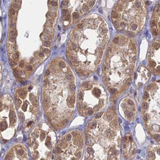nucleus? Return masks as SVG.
Listing matches in <instances>:
<instances>
[{"label":"nucleus","instance_id":"aec40b11","mask_svg":"<svg viewBox=\"0 0 160 160\" xmlns=\"http://www.w3.org/2000/svg\"><path fill=\"white\" fill-rule=\"evenodd\" d=\"M66 140L68 141H70L71 140V135L69 133H68V134L66 135Z\"/></svg>","mask_w":160,"mask_h":160},{"label":"nucleus","instance_id":"ddd939ff","mask_svg":"<svg viewBox=\"0 0 160 160\" xmlns=\"http://www.w3.org/2000/svg\"><path fill=\"white\" fill-rule=\"evenodd\" d=\"M10 123L11 124H14L16 122V115L14 111H11L10 113Z\"/></svg>","mask_w":160,"mask_h":160},{"label":"nucleus","instance_id":"0eeeda50","mask_svg":"<svg viewBox=\"0 0 160 160\" xmlns=\"http://www.w3.org/2000/svg\"><path fill=\"white\" fill-rule=\"evenodd\" d=\"M122 115L129 120H131L136 116L137 108L135 101L129 98L124 99L120 105Z\"/></svg>","mask_w":160,"mask_h":160},{"label":"nucleus","instance_id":"5701e85b","mask_svg":"<svg viewBox=\"0 0 160 160\" xmlns=\"http://www.w3.org/2000/svg\"><path fill=\"white\" fill-rule=\"evenodd\" d=\"M70 88H71V90H72V91H74L75 90V89H76V87H75V85H73V84H72V85H70Z\"/></svg>","mask_w":160,"mask_h":160},{"label":"nucleus","instance_id":"bb28decb","mask_svg":"<svg viewBox=\"0 0 160 160\" xmlns=\"http://www.w3.org/2000/svg\"><path fill=\"white\" fill-rule=\"evenodd\" d=\"M32 87H29V88H28V89H29V90H32Z\"/></svg>","mask_w":160,"mask_h":160},{"label":"nucleus","instance_id":"9d476101","mask_svg":"<svg viewBox=\"0 0 160 160\" xmlns=\"http://www.w3.org/2000/svg\"><path fill=\"white\" fill-rule=\"evenodd\" d=\"M150 78V72L143 66L139 67L137 72L135 75V81L138 87L143 86L145 83L148 82Z\"/></svg>","mask_w":160,"mask_h":160},{"label":"nucleus","instance_id":"20e7f679","mask_svg":"<svg viewBox=\"0 0 160 160\" xmlns=\"http://www.w3.org/2000/svg\"><path fill=\"white\" fill-rule=\"evenodd\" d=\"M142 117L151 136L160 142V80L152 82L145 89Z\"/></svg>","mask_w":160,"mask_h":160},{"label":"nucleus","instance_id":"7ed1b4c3","mask_svg":"<svg viewBox=\"0 0 160 160\" xmlns=\"http://www.w3.org/2000/svg\"><path fill=\"white\" fill-rule=\"evenodd\" d=\"M147 14L145 0H119L112 12L111 18L117 30L136 35L142 30Z\"/></svg>","mask_w":160,"mask_h":160},{"label":"nucleus","instance_id":"39448f33","mask_svg":"<svg viewBox=\"0 0 160 160\" xmlns=\"http://www.w3.org/2000/svg\"><path fill=\"white\" fill-rule=\"evenodd\" d=\"M98 0H63L62 16L65 26H69L93 8Z\"/></svg>","mask_w":160,"mask_h":160},{"label":"nucleus","instance_id":"b1692460","mask_svg":"<svg viewBox=\"0 0 160 160\" xmlns=\"http://www.w3.org/2000/svg\"><path fill=\"white\" fill-rule=\"evenodd\" d=\"M102 115H103V113H102H102H100L98 114V115L96 116V118H100V117H101L102 116Z\"/></svg>","mask_w":160,"mask_h":160},{"label":"nucleus","instance_id":"f03ea898","mask_svg":"<svg viewBox=\"0 0 160 160\" xmlns=\"http://www.w3.org/2000/svg\"><path fill=\"white\" fill-rule=\"evenodd\" d=\"M137 58V44L124 35L115 37L110 43L102 65V80L112 94L126 90L131 84Z\"/></svg>","mask_w":160,"mask_h":160},{"label":"nucleus","instance_id":"6e6552de","mask_svg":"<svg viewBox=\"0 0 160 160\" xmlns=\"http://www.w3.org/2000/svg\"><path fill=\"white\" fill-rule=\"evenodd\" d=\"M151 30L154 35H160V0L156 3L150 21Z\"/></svg>","mask_w":160,"mask_h":160},{"label":"nucleus","instance_id":"412c9836","mask_svg":"<svg viewBox=\"0 0 160 160\" xmlns=\"http://www.w3.org/2000/svg\"><path fill=\"white\" fill-rule=\"evenodd\" d=\"M49 80L48 79H46L45 80H44V85H46V86H48L49 85Z\"/></svg>","mask_w":160,"mask_h":160},{"label":"nucleus","instance_id":"423d86ee","mask_svg":"<svg viewBox=\"0 0 160 160\" xmlns=\"http://www.w3.org/2000/svg\"><path fill=\"white\" fill-rule=\"evenodd\" d=\"M147 60L150 71L153 74L160 76V38H156L151 42Z\"/></svg>","mask_w":160,"mask_h":160},{"label":"nucleus","instance_id":"2eb2a0df","mask_svg":"<svg viewBox=\"0 0 160 160\" xmlns=\"http://www.w3.org/2000/svg\"><path fill=\"white\" fill-rule=\"evenodd\" d=\"M7 128V124L5 122H1V131H3Z\"/></svg>","mask_w":160,"mask_h":160},{"label":"nucleus","instance_id":"393cba45","mask_svg":"<svg viewBox=\"0 0 160 160\" xmlns=\"http://www.w3.org/2000/svg\"><path fill=\"white\" fill-rule=\"evenodd\" d=\"M16 101H17L18 106V107H19V106H20V104H21V101L19 99H17Z\"/></svg>","mask_w":160,"mask_h":160},{"label":"nucleus","instance_id":"1a4fd4ad","mask_svg":"<svg viewBox=\"0 0 160 160\" xmlns=\"http://www.w3.org/2000/svg\"><path fill=\"white\" fill-rule=\"evenodd\" d=\"M136 145L133 142L132 137L128 134L124 140L123 153L124 156L126 158H132L135 156L136 153Z\"/></svg>","mask_w":160,"mask_h":160},{"label":"nucleus","instance_id":"f3484780","mask_svg":"<svg viewBox=\"0 0 160 160\" xmlns=\"http://www.w3.org/2000/svg\"><path fill=\"white\" fill-rule=\"evenodd\" d=\"M83 94L82 92H79V94H78V99L79 101H82L83 99Z\"/></svg>","mask_w":160,"mask_h":160},{"label":"nucleus","instance_id":"a878e982","mask_svg":"<svg viewBox=\"0 0 160 160\" xmlns=\"http://www.w3.org/2000/svg\"><path fill=\"white\" fill-rule=\"evenodd\" d=\"M33 124V122H30L28 124V126H30L31 124Z\"/></svg>","mask_w":160,"mask_h":160},{"label":"nucleus","instance_id":"9b49d317","mask_svg":"<svg viewBox=\"0 0 160 160\" xmlns=\"http://www.w3.org/2000/svg\"><path fill=\"white\" fill-rule=\"evenodd\" d=\"M147 158L151 160L160 159V144H154L149 147Z\"/></svg>","mask_w":160,"mask_h":160},{"label":"nucleus","instance_id":"f257e3e1","mask_svg":"<svg viewBox=\"0 0 160 160\" xmlns=\"http://www.w3.org/2000/svg\"><path fill=\"white\" fill-rule=\"evenodd\" d=\"M109 39L107 23L100 16L90 15L76 25L67 44V54L78 73L88 74L98 68Z\"/></svg>","mask_w":160,"mask_h":160},{"label":"nucleus","instance_id":"6ab92c4d","mask_svg":"<svg viewBox=\"0 0 160 160\" xmlns=\"http://www.w3.org/2000/svg\"><path fill=\"white\" fill-rule=\"evenodd\" d=\"M76 156L78 158H81V157H82V152H81V151L77 152L76 154Z\"/></svg>","mask_w":160,"mask_h":160},{"label":"nucleus","instance_id":"4468645a","mask_svg":"<svg viewBox=\"0 0 160 160\" xmlns=\"http://www.w3.org/2000/svg\"><path fill=\"white\" fill-rule=\"evenodd\" d=\"M18 94L21 98H24L26 96V92L23 89H21L18 91Z\"/></svg>","mask_w":160,"mask_h":160},{"label":"nucleus","instance_id":"a211bd4d","mask_svg":"<svg viewBox=\"0 0 160 160\" xmlns=\"http://www.w3.org/2000/svg\"><path fill=\"white\" fill-rule=\"evenodd\" d=\"M17 152L19 156H22L24 154V151L22 149H18Z\"/></svg>","mask_w":160,"mask_h":160},{"label":"nucleus","instance_id":"4be33fe9","mask_svg":"<svg viewBox=\"0 0 160 160\" xmlns=\"http://www.w3.org/2000/svg\"><path fill=\"white\" fill-rule=\"evenodd\" d=\"M46 138V133H44V132H42L41 134V140H44V138Z\"/></svg>","mask_w":160,"mask_h":160},{"label":"nucleus","instance_id":"dca6fc26","mask_svg":"<svg viewBox=\"0 0 160 160\" xmlns=\"http://www.w3.org/2000/svg\"><path fill=\"white\" fill-rule=\"evenodd\" d=\"M22 110L23 112H26V110H27V103L26 102H24L23 104V105L22 106Z\"/></svg>","mask_w":160,"mask_h":160},{"label":"nucleus","instance_id":"f8f14e48","mask_svg":"<svg viewBox=\"0 0 160 160\" xmlns=\"http://www.w3.org/2000/svg\"><path fill=\"white\" fill-rule=\"evenodd\" d=\"M50 106V99L48 96L44 95L43 97V107L45 110L48 109Z\"/></svg>","mask_w":160,"mask_h":160}]
</instances>
